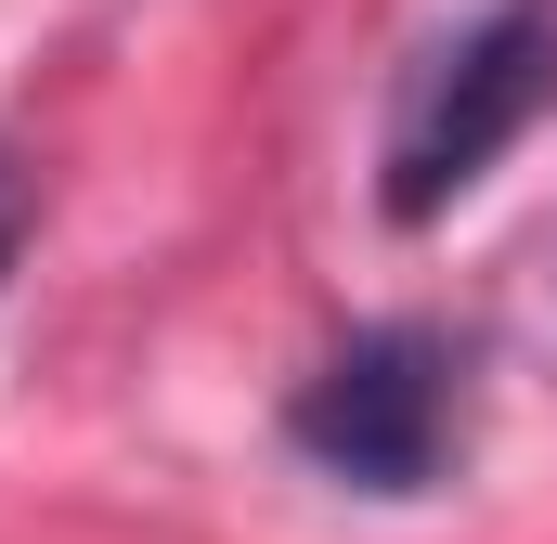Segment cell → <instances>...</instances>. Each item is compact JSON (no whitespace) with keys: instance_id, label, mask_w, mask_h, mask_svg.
<instances>
[{"instance_id":"obj_1","label":"cell","mask_w":557,"mask_h":544,"mask_svg":"<svg viewBox=\"0 0 557 544\" xmlns=\"http://www.w3.org/2000/svg\"><path fill=\"white\" fill-rule=\"evenodd\" d=\"M480 441V350L454 324H350L298 390H285V454L337 493L416 506Z\"/></svg>"},{"instance_id":"obj_2","label":"cell","mask_w":557,"mask_h":544,"mask_svg":"<svg viewBox=\"0 0 557 544\" xmlns=\"http://www.w3.org/2000/svg\"><path fill=\"white\" fill-rule=\"evenodd\" d=\"M557 104V0H493L467 26H441L403 91H389V131H376V208L416 234L441 208H467L519 143L532 118Z\"/></svg>"},{"instance_id":"obj_3","label":"cell","mask_w":557,"mask_h":544,"mask_svg":"<svg viewBox=\"0 0 557 544\" xmlns=\"http://www.w3.org/2000/svg\"><path fill=\"white\" fill-rule=\"evenodd\" d=\"M26 221H39V182H26V156L0 143V285H13V260H26Z\"/></svg>"}]
</instances>
